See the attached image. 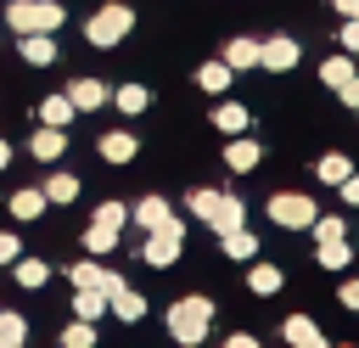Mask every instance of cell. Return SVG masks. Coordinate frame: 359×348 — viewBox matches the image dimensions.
I'll return each mask as SVG.
<instances>
[{
  "label": "cell",
  "mask_w": 359,
  "mask_h": 348,
  "mask_svg": "<svg viewBox=\"0 0 359 348\" xmlns=\"http://www.w3.org/2000/svg\"><path fill=\"white\" fill-rule=\"evenodd\" d=\"M208 326H213V303H208L202 292H191V297L168 303V337H174V342L196 348V342L208 337Z\"/></svg>",
  "instance_id": "cell-1"
},
{
  "label": "cell",
  "mask_w": 359,
  "mask_h": 348,
  "mask_svg": "<svg viewBox=\"0 0 359 348\" xmlns=\"http://www.w3.org/2000/svg\"><path fill=\"white\" fill-rule=\"evenodd\" d=\"M62 17H67V11H62L56 0H11V6H6V22H11L17 34H56Z\"/></svg>",
  "instance_id": "cell-2"
},
{
  "label": "cell",
  "mask_w": 359,
  "mask_h": 348,
  "mask_svg": "<svg viewBox=\"0 0 359 348\" xmlns=\"http://www.w3.org/2000/svg\"><path fill=\"white\" fill-rule=\"evenodd\" d=\"M129 28H135V6H123V0H112V6H101V11H95L90 22H84V39L107 51V45H118V39L129 34Z\"/></svg>",
  "instance_id": "cell-3"
},
{
  "label": "cell",
  "mask_w": 359,
  "mask_h": 348,
  "mask_svg": "<svg viewBox=\"0 0 359 348\" xmlns=\"http://www.w3.org/2000/svg\"><path fill=\"white\" fill-rule=\"evenodd\" d=\"M314 196H303V191H275L269 196V219L280 225V230H309L314 225Z\"/></svg>",
  "instance_id": "cell-4"
},
{
  "label": "cell",
  "mask_w": 359,
  "mask_h": 348,
  "mask_svg": "<svg viewBox=\"0 0 359 348\" xmlns=\"http://www.w3.org/2000/svg\"><path fill=\"white\" fill-rule=\"evenodd\" d=\"M180 236H185V225H180V219H163L157 230H146V247H140V258H146L151 269H168V264L180 258Z\"/></svg>",
  "instance_id": "cell-5"
},
{
  "label": "cell",
  "mask_w": 359,
  "mask_h": 348,
  "mask_svg": "<svg viewBox=\"0 0 359 348\" xmlns=\"http://www.w3.org/2000/svg\"><path fill=\"white\" fill-rule=\"evenodd\" d=\"M297 39L292 34H275V39H258V67H269V73H292L297 67Z\"/></svg>",
  "instance_id": "cell-6"
},
{
  "label": "cell",
  "mask_w": 359,
  "mask_h": 348,
  "mask_svg": "<svg viewBox=\"0 0 359 348\" xmlns=\"http://www.w3.org/2000/svg\"><path fill=\"white\" fill-rule=\"evenodd\" d=\"M280 337L297 342V348H325V331H320L309 314H286V320H280Z\"/></svg>",
  "instance_id": "cell-7"
},
{
  "label": "cell",
  "mask_w": 359,
  "mask_h": 348,
  "mask_svg": "<svg viewBox=\"0 0 359 348\" xmlns=\"http://www.w3.org/2000/svg\"><path fill=\"white\" fill-rule=\"evenodd\" d=\"M67 101H73L79 112H95V107H107V84H101V79H73V84H67Z\"/></svg>",
  "instance_id": "cell-8"
},
{
  "label": "cell",
  "mask_w": 359,
  "mask_h": 348,
  "mask_svg": "<svg viewBox=\"0 0 359 348\" xmlns=\"http://www.w3.org/2000/svg\"><path fill=\"white\" fill-rule=\"evenodd\" d=\"M67 281H73V286H101V292H112L123 275H112V269H101L95 258H84V264H73V269H67Z\"/></svg>",
  "instance_id": "cell-9"
},
{
  "label": "cell",
  "mask_w": 359,
  "mask_h": 348,
  "mask_svg": "<svg viewBox=\"0 0 359 348\" xmlns=\"http://www.w3.org/2000/svg\"><path fill=\"white\" fill-rule=\"evenodd\" d=\"M107 309H112L118 320H140V314H146V297H140L135 286H123V281H118V286L107 292Z\"/></svg>",
  "instance_id": "cell-10"
},
{
  "label": "cell",
  "mask_w": 359,
  "mask_h": 348,
  "mask_svg": "<svg viewBox=\"0 0 359 348\" xmlns=\"http://www.w3.org/2000/svg\"><path fill=\"white\" fill-rule=\"evenodd\" d=\"M62 146H67V135H62L56 123H39V135L28 140V152H34L39 163H56V157H62Z\"/></svg>",
  "instance_id": "cell-11"
},
{
  "label": "cell",
  "mask_w": 359,
  "mask_h": 348,
  "mask_svg": "<svg viewBox=\"0 0 359 348\" xmlns=\"http://www.w3.org/2000/svg\"><path fill=\"white\" fill-rule=\"evenodd\" d=\"M230 73H236V67L219 56V62H202V67H196V84H202L208 95H224V90H230Z\"/></svg>",
  "instance_id": "cell-12"
},
{
  "label": "cell",
  "mask_w": 359,
  "mask_h": 348,
  "mask_svg": "<svg viewBox=\"0 0 359 348\" xmlns=\"http://www.w3.org/2000/svg\"><path fill=\"white\" fill-rule=\"evenodd\" d=\"M11 213L28 225V219H39L45 213V185H22V191H11Z\"/></svg>",
  "instance_id": "cell-13"
},
{
  "label": "cell",
  "mask_w": 359,
  "mask_h": 348,
  "mask_svg": "<svg viewBox=\"0 0 359 348\" xmlns=\"http://www.w3.org/2000/svg\"><path fill=\"white\" fill-rule=\"evenodd\" d=\"M73 314L79 320H101L107 314V292L101 286H73Z\"/></svg>",
  "instance_id": "cell-14"
},
{
  "label": "cell",
  "mask_w": 359,
  "mask_h": 348,
  "mask_svg": "<svg viewBox=\"0 0 359 348\" xmlns=\"http://www.w3.org/2000/svg\"><path fill=\"white\" fill-rule=\"evenodd\" d=\"M17 39H22V56H28L34 67H50V62H56V39H50V34H17Z\"/></svg>",
  "instance_id": "cell-15"
},
{
  "label": "cell",
  "mask_w": 359,
  "mask_h": 348,
  "mask_svg": "<svg viewBox=\"0 0 359 348\" xmlns=\"http://www.w3.org/2000/svg\"><path fill=\"white\" fill-rule=\"evenodd\" d=\"M73 112H79V107L67 101V90H62V95H45V101H39V123H56V129H67V123H73Z\"/></svg>",
  "instance_id": "cell-16"
},
{
  "label": "cell",
  "mask_w": 359,
  "mask_h": 348,
  "mask_svg": "<svg viewBox=\"0 0 359 348\" xmlns=\"http://www.w3.org/2000/svg\"><path fill=\"white\" fill-rule=\"evenodd\" d=\"M224 163H230L236 174H247V168H258V146L247 140V129H241V135H236V140L224 146Z\"/></svg>",
  "instance_id": "cell-17"
},
{
  "label": "cell",
  "mask_w": 359,
  "mask_h": 348,
  "mask_svg": "<svg viewBox=\"0 0 359 348\" xmlns=\"http://www.w3.org/2000/svg\"><path fill=\"white\" fill-rule=\"evenodd\" d=\"M208 225H213L219 236H230V230H241V225H247V213H241V202H236V196H219V208H213V219H208Z\"/></svg>",
  "instance_id": "cell-18"
},
{
  "label": "cell",
  "mask_w": 359,
  "mask_h": 348,
  "mask_svg": "<svg viewBox=\"0 0 359 348\" xmlns=\"http://www.w3.org/2000/svg\"><path fill=\"white\" fill-rule=\"evenodd\" d=\"M95 146H101V157H107V163H129V157H135V135H123V129L101 135Z\"/></svg>",
  "instance_id": "cell-19"
},
{
  "label": "cell",
  "mask_w": 359,
  "mask_h": 348,
  "mask_svg": "<svg viewBox=\"0 0 359 348\" xmlns=\"http://www.w3.org/2000/svg\"><path fill=\"white\" fill-rule=\"evenodd\" d=\"M135 219H140V230H157L163 219H174V208H168L163 196H140V202H135Z\"/></svg>",
  "instance_id": "cell-20"
},
{
  "label": "cell",
  "mask_w": 359,
  "mask_h": 348,
  "mask_svg": "<svg viewBox=\"0 0 359 348\" xmlns=\"http://www.w3.org/2000/svg\"><path fill=\"white\" fill-rule=\"evenodd\" d=\"M219 196H224V191H213V185H196V191L185 196V213H191V219H213Z\"/></svg>",
  "instance_id": "cell-21"
},
{
  "label": "cell",
  "mask_w": 359,
  "mask_h": 348,
  "mask_svg": "<svg viewBox=\"0 0 359 348\" xmlns=\"http://www.w3.org/2000/svg\"><path fill=\"white\" fill-rule=\"evenodd\" d=\"M112 247H118V230L90 219V230H84V253H90V258H101V253H112Z\"/></svg>",
  "instance_id": "cell-22"
},
{
  "label": "cell",
  "mask_w": 359,
  "mask_h": 348,
  "mask_svg": "<svg viewBox=\"0 0 359 348\" xmlns=\"http://www.w3.org/2000/svg\"><path fill=\"white\" fill-rule=\"evenodd\" d=\"M247 286H252L258 297H275V292H280V269H275V264H252V269H247Z\"/></svg>",
  "instance_id": "cell-23"
},
{
  "label": "cell",
  "mask_w": 359,
  "mask_h": 348,
  "mask_svg": "<svg viewBox=\"0 0 359 348\" xmlns=\"http://www.w3.org/2000/svg\"><path fill=\"white\" fill-rule=\"evenodd\" d=\"M107 101H112L118 112H129V118H135V112H146V90H140V84H118Z\"/></svg>",
  "instance_id": "cell-24"
},
{
  "label": "cell",
  "mask_w": 359,
  "mask_h": 348,
  "mask_svg": "<svg viewBox=\"0 0 359 348\" xmlns=\"http://www.w3.org/2000/svg\"><path fill=\"white\" fill-rule=\"evenodd\" d=\"M348 258H353V253H348L342 236H325V241H320V269H348Z\"/></svg>",
  "instance_id": "cell-25"
},
{
  "label": "cell",
  "mask_w": 359,
  "mask_h": 348,
  "mask_svg": "<svg viewBox=\"0 0 359 348\" xmlns=\"http://www.w3.org/2000/svg\"><path fill=\"white\" fill-rule=\"evenodd\" d=\"M224 62L230 67H258V39H230L224 45Z\"/></svg>",
  "instance_id": "cell-26"
},
{
  "label": "cell",
  "mask_w": 359,
  "mask_h": 348,
  "mask_svg": "<svg viewBox=\"0 0 359 348\" xmlns=\"http://www.w3.org/2000/svg\"><path fill=\"white\" fill-rule=\"evenodd\" d=\"M348 73H353V51H348V56H325V62H320V84H331V90H337Z\"/></svg>",
  "instance_id": "cell-27"
},
{
  "label": "cell",
  "mask_w": 359,
  "mask_h": 348,
  "mask_svg": "<svg viewBox=\"0 0 359 348\" xmlns=\"http://www.w3.org/2000/svg\"><path fill=\"white\" fill-rule=\"evenodd\" d=\"M213 123H219L224 135H241V129H247V107H241V101H224V107L213 112Z\"/></svg>",
  "instance_id": "cell-28"
},
{
  "label": "cell",
  "mask_w": 359,
  "mask_h": 348,
  "mask_svg": "<svg viewBox=\"0 0 359 348\" xmlns=\"http://www.w3.org/2000/svg\"><path fill=\"white\" fill-rule=\"evenodd\" d=\"M314 174H320V180H325V185H342V180H348V174H353V163H348V157H342V152H331V157H320V168H314Z\"/></svg>",
  "instance_id": "cell-29"
},
{
  "label": "cell",
  "mask_w": 359,
  "mask_h": 348,
  "mask_svg": "<svg viewBox=\"0 0 359 348\" xmlns=\"http://www.w3.org/2000/svg\"><path fill=\"white\" fill-rule=\"evenodd\" d=\"M252 253H258V236H252V230H247V225H241V230H230V236H224V258H252Z\"/></svg>",
  "instance_id": "cell-30"
},
{
  "label": "cell",
  "mask_w": 359,
  "mask_h": 348,
  "mask_svg": "<svg viewBox=\"0 0 359 348\" xmlns=\"http://www.w3.org/2000/svg\"><path fill=\"white\" fill-rule=\"evenodd\" d=\"M45 281H50L45 258H22V253H17V286H45Z\"/></svg>",
  "instance_id": "cell-31"
},
{
  "label": "cell",
  "mask_w": 359,
  "mask_h": 348,
  "mask_svg": "<svg viewBox=\"0 0 359 348\" xmlns=\"http://www.w3.org/2000/svg\"><path fill=\"white\" fill-rule=\"evenodd\" d=\"M73 196H79V180L73 174H50L45 180V202H73Z\"/></svg>",
  "instance_id": "cell-32"
},
{
  "label": "cell",
  "mask_w": 359,
  "mask_h": 348,
  "mask_svg": "<svg viewBox=\"0 0 359 348\" xmlns=\"http://www.w3.org/2000/svg\"><path fill=\"white\" fill-rule=\"evenodd\" d=\"M22 342H28L22 314H0V348H22Z\"/></svg>",
  "instance_id": "cell-33"
},
{
  "label": "cell",
  "mask_w": 359,
  "mask_h": 348,
  "mask_svg": "<svg viewBox=\"0 0 359 348\" xmlns=\"http://www.w3.org/2000/svg\"><path fill=\"white\" fill-rule=\"evenodd\" d=\"M90 342H95V326H90V320L62 326V348H90Z\"/></svg>",
  "instance_id": "cell-34"
},
{
  "label": "cell",
  "mask_w": 359,
  "mask_h": 348,
  "mask_svg": "<svg viewBox=\"0 0 359 348\" xmlns=\"http://www.w3.org/2000/svg\"><path fill=\"white\" fill-rule=\"evenodd\" d=\"M123 219H129V208H123V202H101V208H95V225H112V230H123Z\"/></svg>",
  "instance_id": "cell-35"
},
{
  "label": "cell",
  "mask_w": 359,
  "mask_h": 348,
  "mask_svg": "<svg viewBox=\"0 0 359 348\" xmlns=\"http://www.w3.org/2000/svg\"><path fill=\"white\" fill-rule=\"evenodd\" d=\"M337 45L359 56V17H342V28H337Z\"/></svg>",
  "instance_id": "cell-36"
},
{
  "label": "cell",
  "mask_w": 359,
  "mask_h": 348,
  "mask_svg": "<svg viewBox=\"0 0 359 348\" xmlns=\"http://www.w3.org/2000/svg\"><path fill=\"white\" fill-rule=\"evenodd\" d=\"M337 101H342V107H359V73H348V79L337 84Z\"/></svg>",
  "instance_id": "cell-37"
},
{
  "label": "cell",
  "mask_w": 359,
  "mask_h": 348,
  "mask_svg": "<svg viewBox=\"0 0 359 348\" xmlns=\"http://www.w3.org/2000/svg\"><path fill=\"white\" fill-rule=\"evenodd\" d=\"M17 253H22V247H17V236H6V230H0V264H17Z\"/></svg>",
  "instance_id": "cell-38"
},
{
  "label": "cell",
  "mask_w": 359,
  "mask_h": 348,
  "mask_svg": "<svg viewBox=\"0 0 359 348\" xmlns=\"http://www.w3.org/2000/svg\"><path fill=\"white\" fill-rule=\"evenodd\" d=\"M337 191H342V202H348V208H359V174H348Z\"/></svg>",
  "instance_id": "cell-39"
},
{
  "label": "cell",
  "mask_w": 359,
  "mask_h": 348,
  "mask_svg": "<svg viewBox=\"0 0 359 348\" xmlns=\"http://www.w3.org/2000/svg\"><path fill=\"white\" fill-rule=\"evenodd\" d=\"M342 303H348V309H359V281H342Z\"/></svg>",
  "instance_id": "cell-40"
},
{
  "label": "cell",
  "mask_w": 359,
  "mask_h": 348,
  "mask_svg": "<svg viewBox=\"0 0 359 348\" xmlns=\"http://www.w3.org/2000/svg\"><path fill=\"white\" fill-rule=\"evenodd\" d=\"M331 6H337L342 17H359V0H331Z\"/></svg>",
  "instance_id": "cell-41"
},
{
  "label": "cell",
  "mask_w": 359,
  "mask_h": 348,
  "mask_svg": "<svg viewBox=\"0 0 359 348\" xmlns=\"http://www.w3.org/2000/svg\"><path fill=\"white\" fill-rule=\"evenodd\" d=\"M6 163H11V146H6V140H0V168H6Z\"/></svg>",
  "instance_id": "cell-42"
}]
</instances>
